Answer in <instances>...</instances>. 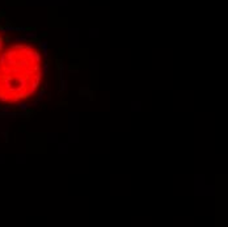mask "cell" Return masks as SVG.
I'll return each mask as SVG.
<instances>
[{"mask_svg":"<svg viewBox=\"0 0 228 227\" xmlns=\"http://www.w3.org/2000/svg\"><path fill=\"white\" fill-rule=\"evenodd\" d=\"M47 42L34 29L12 38L0 53V114L22 116L37 108L49 91Z\"/></svg>","mask_w":228,"mask_h":227,"instance_id":"1","label":"cell"},{"mask_svg":"<svg viewBox=\"0 0 228 227\" xmlns=\"http://www.w3.org/2000/svg\"><path fill=\"white\" fill-rule=\"evenodd\" d=\"M26 29L28 28L15 26V25L7 19V16L0 11V53L3 51L5 45L12 40V38H15L16 36L21 34V33L25 32Z\"/></svg>","mask_w":228,"mask_h":227,"instance_id":"2","label":"cell"}]
</instances>
